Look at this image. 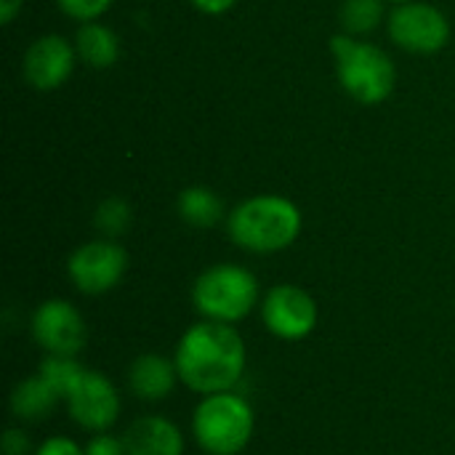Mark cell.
<instances>
[{"mask_svg": "<svg viewBox=\"0 0 455 455\" xmlns=\"http://www.w3.org/2000/svg\"><path fill=\"white\" fill-rule=\"evenodd\" d=\"M179 381L195 395L232 392L248 365V349L235 325L200 320L189 325L173 352Z\"/></svg>", "mask_w": 455, "mask_h": 455, "instance_id": "1", "label": "cell"}, {"mask_svg": "<svg viewBox=\"0 0 455 455\" xmlns=\"http://www.w3.org/2000/svg\"><path fill=\"white\" fill-rule=\"evenodd\" d=\"M304 219L293 200L280 195H256L235 205L227 216L229 240L248 253H280L301 235Z\"/></svg>", "mask_w": 455, "mask_h": 455, "instance_id": "2", "label": "cell"}, {"mask_svg": "<svg viewBox=\"0 0 455 455\" xmlns=\"http://www.w3.org/2000/svg\"><path fill=\"white\" fill-rule=\"evenodd\" d=\"M331 53L336 61V77L355 101L373 107L392 96L397 69L384 48L344 32L331 37Z\"/></svg>", "mask_w": 455, "mask_h": 455, "instance_id": "3", "label": "cell"}, {"mask_svg": "<svg viewBox=\"0 0 455 455\" xmlns=\"http://www.w3.org/2000/svg\"><path fill=\"white\" fill-rule=\"evenodd\" d=\"M256 411L232 392L205 395L192 413V437L208 455H240L253 440Z\"/></svg>", "mask_w": 455, "mask_h": 455, "instance_id": "4", "label": "cell"}, {"mask_svg": "<svg viewBox=\"0 0 455 455\" xmlns=\"http://www.w3.org/2000/svg\"><path fill=\"white\" fill-rule=\"evenodd\" d=\"M261 301L256 275L240 264H213L192 285V304L203 320L237 325Z\"/></svg>", "mask_w": 455, "mask_h": 455, "instance_id": "5", "label": "cell"}, {"mask_svg": "<svg viewBox=\"0 0 455 455\" xmlns=\"http://www.w3.org/2000/svg\"><path fill=\"white\" fill-rule=\"evenodd\" d=\"M128 272V251L109 237L77 245L67 259V277L83 296H104Z\"/></svg>", "mask_w": 455, "mask_h": 455, "instance_id": "6", "label": "cell"}, {"mask_svg": "<svg viewBox=\"0 0 455 455\" xmlns=\"http://www.w3.org/2000/svg\"><path fill=\"white\" fill-rule=\"evenodd\" d=\"M261 323L280 341H304L317 331L320 307L309 291L280 283L261 299Z\"/></svg>", "mask_w": 455, "mask_h": 455, "instance_id": "7", "label": "cell"}, {"mask_svg": "<svg viewBox=\"0 0 455 455\" xmlns=\"http://www.w3.org/2000/svg\"><path fill=\"white\" fill-rule=\"evenodd\" d=\"M387 29H389L392 43L411 53H437L451 40L448 16L437 5L421 3V0L395 5V11L389 13Z\"/></svg>", "mask_w": 455, "mask_h": 455, "instance_id": "8", "label": "cell"}, {"mask_svg": "<svg viewBox=\"0 0 455 455\" xmlns=\"http://www.w3.org/2000/svg\"><path fill=\"white\" fill-rule=\"evenodd\" d=\"M29 333L45 355L77 357L88 344V325L80 309L64 299L37 304L29 320Z\"/></svg>", "mask_w": 455, "mask_h": 455, "instance_id": "9", "label": "cell"}, {"mask_svg": "<svg viewBox=\"0 0 455 455\" xmlns=\"http://www.w3.org/2000/svg\"><path fill=\"white\" fill-rule=\"evenodd\" d=\"M64 405H67L69 419L91 435L109 432L117 424L120 411H123L117 387L104 373L91 371V368H85V373L69 389V395L64 397Z\"/></svg>", "mask_w": 455, "mask_h": 455, "instance_id": "10", "label": "cell"}, {"mask_svg": "<svg viewBox=\"0 0 455 455\" xmlns=\"http://www.w3.org/2000/svg\"><path fill=\"white\" fill-rule=\"evenodd\" d=\"M77 59L80 56L75 43H69L64 35H43L32 40L29 48L24 51V61H21L24 80L43 93L56 91L69 80Z\"/></svg>", "mask_w": 455, "mask_h": 455, "instance_id": "11", "label": "cell"}, {"mask_svg": "<svg viewBox=\"0 0 455 455\" xmlns=\"http://www.w3.org/2000/svg\"><path fill=\"white\" fill-rule=\"evenodd\" d=\"M128 455H184L181 429L165 416H139L123 432Z\"/></svg>", "mask_w": 455, "mask_h": 455, "instance_id": "12", "label": "cell"}, {"mask_svg": "<svg viewBox=\"0 0 455 455\" xmlns=\"http://www.w3.org/2000/svg\"><path fill=\"white\" fill-rule=\"evenodd\" d=\"M179 381L176 363L157 352H144L128 365V389L144 403L165 400Z\"/></svg>", "mask_w": 455, "mask_h": 455, "instance_id": "13", "label": "cell"}, {"mask_svg": "<svg viewBox=\"0 0 455 455\" xmlns=\"http://www.w3.org/2000/svg\"><path fill=\"white\" fill-rule=\"evenodd\" d=\"M61 403L59 392L40 376H29V379H21L13 389H11V397H8V405H11V413L19 419V421H43L48 419L56 405Z\"/></svg>", "mask_w": 455, "mask_h": 455, "instance_id": "14", "label": "cell"}, {"mask_svg": "<svg viewBox=\"0 0 455 455\" xmlns=\"http://www.w3.org/2000/svg\"><path fill=\"white\" fill-rule=\"evenodd\" d=\"M75 48H77V56L93 69H107L120 59L117 35L109 27L99 24V21L80 24L77 37H75Z\"/></svg>", "mask_w": 455, "mask_h": 455, "instance_id": "15", "label": "cell"}, {"mask_svg": "<svg viewBox=\"0 0 455 455\" xmlns=\"http://www.w3.org/2000/svg\"><path fill=\"white\" fill-rule=\"evenodd\" d=\"M176 208H179L181 221H187L189 227H197V229L216 227L224 219V203L208 187H187V189H181V195L176 200Z\"/></svg>", "mask_w": 455, "mask_h": 455, "instance_id": "16", "label": "cell"}, {"mask_svg": "<svg viewBox=\"0 0 455 455\" xmlns=\"http://www.w3.org/2000/svg\"><path fill=\"white\" fill-rule=\"evenodd\" d=\"M339 19L347 35L363 37L384 21V0H344Z\"/></svg>", "mask_w": 455, "mask_h": 455, "instance_id": "17", "label": "cell"}, {"mask_svg": "<svg viewBox=\"0 0 455 455\" xmlns=\"http://www.w3.org/2000/svg\"><path fill=\"white\" fill-rule=\"evenodd\" d=\"M37 373L59 392L61 403L69 395V389L77 384V379L85 373V365L77 363V357H61V355H45L37 365Z\"/></svg>", "mask_w": 455, "mask_h": 455, "instance_id": "18", "label": "cell"}, {"mask_svg": "<svg viewBox=\"0 0 455 455\" xmlns=\"http://www.w3.org/2000/svg\"><path fill=\"white\" fill-rule=\"evenodd\" d=\"M93 227L99 229L101 237H120L131 227V205L123 197H107L99 203L93 213Z\"/></svg>", "mask_w": 455, "mask_h": 455, "instance_id": "19", "label": "cell"}, {"mask_svg": "<svg viewBox=\"0 0 455 455\" xmlns=\"http://www.w3.org/2000/svg\"><path fill=\"white\" fill-rule=\"evenodd\" d=\"M56 5L64 16L85 24V21H96L99 16H104L115 5V0H56Z\"/></svg>", "mask_w": 455, "mask_h": 455, "instance_id": "20", "label": "cell"}, {"mask_svg": "<svg viewBox=\"0 0 455 455\" xmlns=\"http://www.w3.org/2000/svg\"><path fill=\"white\" fill-rule=\"evenodd\" d=\"M85 455H128L125 453V443L123 435H109V432H99L85 443Z\"/></svg>", "mask_w": 455, "mask_h": 455, "instance_id": "21", "label": "cell"}, {"mask_svg": "<svg viewBox=\"0 0 455 455\" xmlns=\"http://www.w3.org/2000/svg\"><path fill=\"white\" fill-rule=\"evenodd\" d=\"M35 455H85V448H80V445H77L75 440H69V437L53 435V437L43 440V443L35 448Z\"/></svg>", "mask_w": 455, "mask_h": 455, "instance_id": "22", "label": "cell"}, {"mask_svg": "<svg viewBox=\"0 0 455 455\" xmlns=\"http://www.w3.org/2000/svg\"><path fill=\"white\" fill-rule=\"evenodd\" d=\"M0 448H3V455H35L32 445H29L27 432L19 429V427L5 429V435H3V440H0Z\"/></svg>", "mask_w": 455, "mask_h": 455, "instance_id": "23", "label": "cell"}, {"mask_svg": "<svg viewBox=\"0 0 455 455\" xmlns=\"http://www.w3.org/2000/svg\"><path fill=\"white\" fill-rule=\"evenodd\" d=\"M192 5L200 11V13H208V16H219V13H227L237 5V0H192Z\"/></svg>", "mask_w": 455, "mask_h": 455, "instance_id": "24", "label": "cell"}, {"mask_svg": "<svg viewBox=\"0 0 455 455\" xmlns=\"http://www.w3.org/2000/svg\"><path fill=\"white\" fill-rule=\"evenodd\" d=\"M21 5H24V0H0V19H3V24H11L19 16Z\"/></svg>", "mask_w": 455, "mask_h": 455, "instance_id": "25", "label": "cell"}, {"mask_svg": "<svg viewBox=\"0 0 455 455\" xmlns=\"http://www.w3.org/2000/svg\"><path fill=\"white\" fill-rule=\"evenodd\" d=\"M387 3H395V5H400V3H411V0H387Z\"/></svg>", "mask_w": 455, "mask_h": 455, "instance_id": "26", "label": "cell"}]
</instances>
